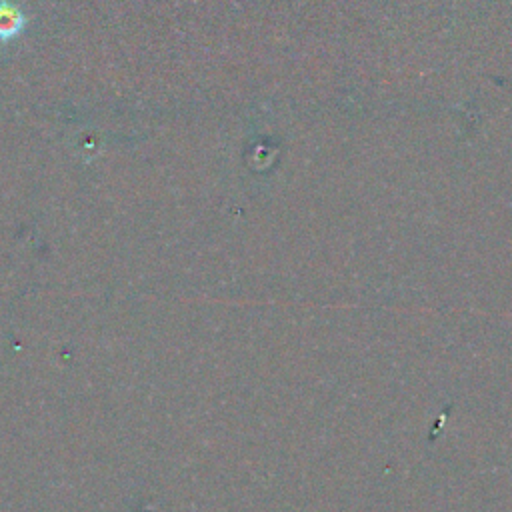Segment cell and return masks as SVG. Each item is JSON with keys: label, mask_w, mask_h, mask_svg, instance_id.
<instances>
[{"label": "cell", "mask_w": 512, "mask_h": 512, "mask_svg": "<svg viewBox=\"0 0 512 512\" xmlns=\"http://www.w3.org/2000/svg\"><path fill=\"white\" fill-rule=\"evenodd\" d=\"M26 26V18L24 12L8 2V0H0V40H12L16 38Z\"/></svg>", "instance_id": "6da1fadb"}]
</instances>
